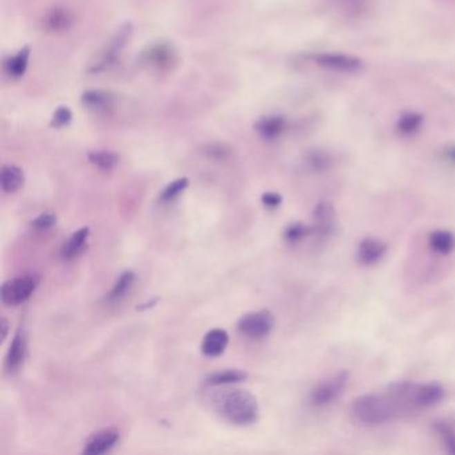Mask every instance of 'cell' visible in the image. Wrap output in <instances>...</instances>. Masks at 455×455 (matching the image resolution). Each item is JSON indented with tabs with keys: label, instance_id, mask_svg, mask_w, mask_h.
<instances>
[{
	"label": "cell",
	"instance_id": "27",
	"mask_svg": "<svg viewBox=\"0 0 455 455\" xmlns=\"http://www.w3.org/2000/svg\"><path fill=\"white\" fill-rule=\"evenodd\" d=\"M171 57H172V54H171L170 48H167L165 46H158L150 51V59L158 67L167 64L171 60Z\"/></svg>",
	"mask_w": 455,
	"mask_h": 455
},
{
	"label": "cell",
	"instance_id": "16",
	"mask_svg": "<svg viewBox=\"0 0 455 455\" xmlns=\"http://www.w3.org/2000/svg\"><path fill=\"white\" fill-rule=\"evenodd\" d=\"M82 103L86 109L91 111H107L114 104V98L110 93L93 90L87 91L82 96Z\"/></svg>",
	"mask_w": 455,
	"mask_h": 455
},
{
	"label": "cell",
	"instance_id": "2",
	"mask_svg": "<svg viewBox=\"0 0 455 455\" xmlns=\"http://www.w3.org/2000/svg\"><path fill=\"white\" fill-rule=\"evenodd\" d=\"M351 414L360 425L378 426L394 420L400 416V411L389 394H366L354 400Z\"/></svg>",
	"mask_w": 455,
	"mask_h": 455
},
{
	"label": "cell",
	"instance_id": "23",
	"mask_svg": "<svg viewBox=\"0 0 455 455\" xmlns=\"http://www.w3.org/2000/svg\"><path fill=\"white\" fill-rule=\"evenodd\" d=\"M423 123V116L417 113H406L399 118L397 130L402 135H413L417 133Z\"/></svg>",
	"mask_w": 455,
	"mask_h": 455
},
{
	"label": "cell",
	"instance_id": "26",
	"mask_svg": "<svg viewBox=\"0 0 455 455\" xmlns=\"http://www.w3.org/2000/svg\"><path fill=\"white\" fill-rule=\"evenodd\" d=\"M187 186H189V179L187 178H180V179L174 180L162 192V195H160L162 202L174 201L175 198H178L183 191L187 189Z\"/></svg>",
	"mask_w": 455,
	"mask_h": 455
},
{
	"label": "cell",
	"instance_id": "1",
	"mask_svg": "<svg viewBox=\"0 0 455 455\" xmlns=\"http://www.w3.org/2000/svg\"><path fill=\"white\" fill-rule=\"evenodd\" d=\"M214 405L222 417L236 426H250L259 417L258 400L246 390L221 391Z\"/></svg>",
	"mask_w": 455,
	"mask_h": 455
},
{
	"label": "cell",
	"instance_id": "33",
	"mask_svg": "<svg viewBox=\"0 0 455 455\" xmlns=\"http://www.w3.org/2000/svg\"><path fill=\"white\" fill-rule=\"evenodd\" d=\"M445 156H446V159H447L449 162H452V163H454L455 165V146L449 147V149L445 151Z\"/></svg>",
	"mask_w": 455,
	"mask_h": 455
},
{
	"label": "cell",
	"instance_id": "24",
	"mask_svg": "<svg viewBox=\"0 0 455 455\" xmlns=\"http://www.w3.org/2000/svg\"><path fill=\"white\" fill-rule=\"evenodd\" d=\"M311 232H313V228L306 226L301 222H295L286 228L284 236H285L286 242L294 245V243L302 242L304 238H307Z\"/></svg>",
	"mask_w": 455,
	"mask_h": 455
},
{
	"label": "cell",
	"instance_id": "9",
	"mask_svg": "<svg viewBox=\"0 0 455 455\" xmlns=\"http://www.w3.org/2000/svg\"><path fill=\"white\" fill-rule=\"evenodd\" d=\"M335 209L330 202H321L317 205L314 210V228L313 232H315L319 238H328L335 226Z\"/></svg>",
	"mask_w": 455,
	"mask_h": 455
},
{
	"label": "cell",
	"instance_id": "12",
	"mask_svg": "<svg viewBox=\"0 0 455 455\" xmlns=\"http://www.w3.org/2000/svg\"><path fill=\"white\" fill-rule=\"evenodd\" d=\"M90 236V228H82L76 230L74 234L63 243L60 248V257L63 261H73L83 251Z\"/></svg>",
	"mask_w": 455,
	"mask_h": 455
},
{
	"label": "cell",
	"instance_id": "15",
	"mask_svg": "<svg viewBox=\"0 0 455 455\" xmlns=\"http://www.w3.org/2000/svg\"><path fill=\"white\" fill-rule=\"evenodd\" d=\"M255 130L261 133L267 140H274L279 138L282 133H285L286 120L285 118L278 116V115H271L261 118L255 123Z\"/></svg>",
	"mask_w": 455,
	"mask_h": 455
},
{
	"label": "cell",
	"instance_id": "18",
	"mask_svg": "<svg viewBox=\"0 0 455 455\" xmlns=\"http://www.w3.org/2000/svg\"><path fill=\"white\" fill-rule=\"evenodd\" d=\"M73 17L64 7H55L47 12L44 18V26L51 31H62L71 26Z\"/></svg>",
	"mask_w": 455,
	"mask_h": 455
},
{
	"label": "cell",
	"instance_id": "10",
	"mask_svg": "<svg viewBox=\"0 0 455 455\" xmlns=\"http://www.w3.org/2000/svg\"><path fill=\"white\" fill-rule=\"evenodd\" d=\"M27 355V334L23 327H20L14 335L6 357V370L12 374L17 373L23 366Z\"/></svg>",
	"mask_w": 455,
	"mask_h": 455
},
{
	"label": "cell",
	"instance_id": "25",
	"mask_svg": "<svg viewBox=\"0 0 455 455\" xmlns=\"http://www.w3.org/2000/svg\"><path fill=\"white\" fill-rule=\"evenodd\" d=\"M436 431L440 438L443 446L450 454H455V431L454 429L446 422H436Z\"/></svg>",
	"mask_w": 455,
	"mask_h": 455
},
{
	"label": "cell",
	"instance_id": "3",
	"mask_svg": "<svg viewBox=\"0 0 455 455\" xmlns=\"http://www.w3.org/2000/svg\"><path fill=\"white\" fill-rule=\"evenodd\" d=\"M446 396L445 389L439 383H414L409 382L407 400L413 411L426 410L439 405Z\"/></svg>",
	"mask_w": 455,
	"mask_h": 455
},
{
	"label": "cell",
	"instance_id": "14",
	"mask_svg": "<svg viewBox=\"0 0 455 455\" xmlns=\"http://www.w3.org/2000/svg\"><path fill=\"white\" fill-rule=\"evenodd\" d=\"M429 247L436 255H450L455 250V235L447 230H436L429 235Z\"/></svg>",
	"mask_w": 455,
	"mask_h": 455
},
{
	"label": "cell",
	"instance_id": "11",
	"mask_svg": "<svg viewBox=\"0 0 455 455\" xmlns=\"http://www.w3.org/2000/svg\"><path fill=\"white\" fill-rule=\"evenodd\" d=\"M387 252V245L375 236H367L360 241L358 259L363 265H375L383 259Z\"/></svg>",
	"mask_w": 455,
	"mask_h": 455
},
{
	"label": "cell",
	"instance_id": "31",
	"mask_svg": "<svg viewBox=\"0 0 455 455\" xmlns=\"http://www.w3.org/2000/svg\"><path fill=\"white\" fill-rule=\"evenodd\" d=\"M262 203L267 209H277L282 203V196L277 192H265L262 195Z\"/></svg>",
	"mask_w": 455,
	"mask_h": 455
},
{
	"label": "cell",
	"instance_id": "5",
	"mask_svg": "<svg viewBox=\"0 0 455 455\" xmlns=\"http://www.w3.org/2000/svg\"><path fill=\"white\" fill-rule=\"evenodd\" d=\"M40 278L37 274H28L14 278L1 286V301L8 306L24 304L38 288Z\"/></svg>",
	"mask_w": 455,
	"mask_h": 455
},
{
	"label": "cell",
	"instance_id": "20",
	"mask_svg": "<svg viewBox=\"0 0 455 455\" xmlns=\"http://www.w3.org/2000/svg\"><path fill=\"white\" fill-rule=\"evenodd\" d=\"M247 380V373L242 370H223L215 374H211L206 380L210 386H222V384H231Z\"/></svg>",
	"mask_w": 455,
	"mask_h": 455
},
{
	"label": "cell",
	"instance_id": "19",
	"mask_svg": "<svg viewBox=\"0 0 455 455\" xmlns=\"http://www.w3.org/2000/svg\"><path fill=\"white\" fill-rule=\"evenodd\" d=\"M135 282V272L133 271H126L123 272L119 279L115 282L113 290L109 294V301L110 302H118L122 298L126 297V294L130 291Z\"/></svg>",
	"mask_w": 455,
	"mask_h": 455
},
{
	"label": "cell",
	"instance_id": "8",
	"mask_svg": "<svg viewBox=\"0 0 455 455\" xmlns=\"http://www.w3.org/2000/svg\"><path fill=\"white\" fill-rule=\"evenodd\" d=\"M120 439V434L116 429H104L91 436L83 449V454L100 455L109 453L114 449Z\"/></svg>",
	"mask_w": 455,
	"mask_h": 455
},
{
	"label": "cell",
	"instance_id": "32",
	"mask_svg": "<svg viewBox=\"0 0 455 455\" xmlns=\"http://www.w3.org/2000/svg\"><path fill=\"white\" fill-rule=\"evenodd\" d=\"M228 150L223 145H211L206 149V154L214 159H223L228 155Z\"/></svg>",
	"mask_w": 455,
	"mask_h": 455
},
{
	"label": "cell",
	"instance_id": "7",
	"mask_svg": "<svg viewBox=\"0 0 455 455\" xmlns=\"http://www.w3.org/2000/svg\"><path fill=\"white\" fill-rule=\"evenodd\" d=\"M315 63L331 71L340 73H357L362 68V62L358 57L353 55H346L340 53H324L314 57Z\"/></svg>",
	"mask_w": 455,
	"mask_h": 455
},
{
	"label": "cell",
	"instance_id": "21",
	"mask_svg": "<svg viewBox=\"0 0 455 455\" xmlns=\"http://www.w3.org/2000/svg\"><path fill=\"white\" fill-rule=\"evenodd\" d=\"M28 60H30V48L24 47L23 50H20L19 53L14 57H11L6 66L8 75L12 77H20L24 75L27 66H28Z\"/></svg>",
	"mask_w": 455,
	"mask_h": 455
},
{
	"label": "cell",
	"instance_id": "6",
	"mask_svg": "<svg viewBox=\"0 0 455 455\" xmlns=\"http://www.w3.org/2000/svg\"><path fill=\"white\" fill-rule=\"evenodd\" d=\"M274 324V315L268 310H261L243 315L238 322V328L248 338L261 340L272 331Z\"/></svg>",
	"mask_w": 455,
	"mask_h": 455
},
{
	"label": "cell",
	"instance_id": "28",
	"mask_svg": "<svg viewBox=\"0 0 455 455\" xmlns=\"http://www.w3.org/2000/svg\"><path fill=\"white\" fill-rule=\"evenodd\" d=\"M57 223V215L53 212H44L41 215H39L38 218H35L32 221V228L39 231H46L50 230L53 226H55Z\"/></svg>",
	"mask_w": 455,
	"mask_h": 455
},
{
	"label": "cell",
	"instance_id": "22",
	"mask_svg": "<svg viewBox=\"0 0 455 455\" xmlns=\"http://www.w3.org/2000/svg\"><path fill=\"white\" fill-rule=\"evenodd\" d=\"M89 160L100 170L110 171L118 165L119 156L113 151L98 150V151H91L89 154Z\"/></svg>",
	"mask_w": 455,
	"mask_h": 455
},
{
	"label": "cell",
	"instance_id": "34",
	"mask_svg": "<svg viewBox=\"0 0 455 455\" xmlns=\"http://www.w3.org/2000/svg\"><path fill=\"white\" fill-rule=\"evenodd\" d=\"M1 330H3V335H1L3 341H6V338L8 335V323L6 319H3V322H1Z\"/></svg>",
	"mask_w": 455,
	"mask_h": 455
},
{
	"label": "cell",
	"instance_id": "30",
	"mask_svg": "<svg viewBox=\"0 0 455 455\" xmlns=\"http://www.w3.org/2000/svg\"><path fill=\"white\" fill-rule=\"evenodd\" d=\"M308 166L315 171L326 170L330 166V158L323 152H313L308 156Z\"/></svg>",
	"mask_w": 455,
	"mask_h": 455
},
{
	"label": "cell",
	"instance_id": "4",
	"mask_svg": "<svg viewBox=\"0 0 455 455\" xmlns=\"http://www.w3.org/2000/svg\"><path fill=\"white\" fill-rule=\"evenodd\" d=\"M349 382V373L340 371L319 382L311 391V403L315 407H326L341 398Z\"/></svg>",
	"mask_w": 455,
	"mask_h": 455
},
{
	"label": "cell",
	"instance_id": "29",
	"mask_svg": "<svg viewBox=\"0 0 455 455\" xmlns=\"http://www.w3.org/2000/svg\"><path fill=\"white\" fill-rule=\"evenodd\" d=\"M71 119H73V113L68 107H59L53 115L51 124L57 129H60V127L67 126L71 122Z\"/></svg>",
	"mask_w": 455,
	"mask_h": 455
},
{
	"label": "cell",
	"instance_id": "17",
	"mask_svg": "<svg viewBox=\"0 0 455 455\" xmlns=\"http://www.w3.org/2000/svg\"><path fill=\"white\" fill-rule=\"evenodd\" d=\"M0 182H1V189L4 192L14 194L23 187L24 174L18 166H14V165L4 166L1 170V175H0Z\"/></svg>",
	"mask_w": 455,
	"mask_h": 455
},
{
	"label": "cell",
	"instance_id": "13",
	"mask_svg": "<svg viewBox=\"0 0 455 455\" xmlns=\"http://www.w3.org/2000/svg\"><path fill=\"white\" fill-rule=\"evenodd\" d=\"M228 344V331L222 328L210 330L202 342V351L206 357L215 358L223 354Z\"/></svg>",
	"mask_w": 455,
	"mask_h": 455
}]
</instances>
